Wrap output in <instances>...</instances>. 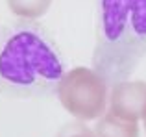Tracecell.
<instances>
[{
	"label": "cell",
	"mask_w": 146,
	"mask_h": 137,
	"mask_svg": "<svg viewBox=\"0 0 146 137\" xmlns=\"http://www.w3.org/2000/svg\"><path fill=\"white\" fill-rule=\"evenodd\" d=\"M146 56V0H96L93 68L107 85L126 82Z\"/></svg>",
	"instance_id": "7a4b0ae2"
},
{
	"label": "cell",
	"mask_w": 146,
	"mask_h": 137,
	"mask_svg": "<svg viewBox=\"0 0 146 137\" xmlns=\"http://www.w3.org/2000/svg\"><path fill=\"white\" fill-rule=\"evenodd\" d=\"M109 111L124 120L146 119V83L118 82L109 94Z\"/></svg>",
	"instance_id": "277c9868"
},
{
	"label": "cell",
	"mask_w": 146,
	"mask_h": 137,
	"mask_svg": "<svg viewBox=\"0 0 146 137\" xmlns=\"http://www.w3.org/2000/svg\"><path fill=\"white\" fill-rule=\"evenodd\" d=\"M67 61L57 43L30 19L0 26V93L11 98L46 96L57 91Z\"/></svg>",
	"instance_id": "6da1fadb"
},
{
	"label": "cell",
	"mask_w": 146,
	"mask_h": 137,
	"mask_svg": "<svg viewBox=\"0 0 146 137\" xmlns=\"http://www.w3.org/2000/svg\"><path fill=\"white\" fill-rule=\"evenodd\" d=\"M57 137H96V135L82 122H68L61 128Z\"/></svg>",
	"instance_id": "52a82bcc"
},
{
	"label": "cell",
	"mask_w": 146,
	"mask_h": 137,
	"mask_svg": "<svg viewBox=\"0 0 146 137\" xmlns=\"http://www.w3.org/2000/svg\"><path fill=\"white\" fill-rule=\"evenodd\" d=\"M13 13H17L21 19H37L46 13L52 0H7Z\"/></svg>",
	"instance_id": "8992f818"
},
{
	"label": "cell",
	"mask_w": 146,
	"mask_h": 137,
	"mask_svg": "<svg viewBox=\"0 0 146 137\" xmlns=\"http://www.w3.org/2000/svg\"><path fill=\"white\" fill-rule=\"evenodd\" d=\"M96 137H139V126L133 120H124L113 113H104L94 126Z\"/></svg>",
	"instance_id": "5b68a950"
},
{
	"label": "cell",
	"mask_w": 146,
	"mask_h": 137,
	"mask_svg": "<svg viewBox=\"0 0 146 137\" xmlns=\"http://www.w3.org/2000/svg\"><path fill=\"white\" fill-rule=\"evenodd\" d=\"M144 126H146V119H144Z\"/></svg>",
	"instance_id": "ba28073f"
},
{
	"label": "cell",
	"mask_w": 146,
	"mask_h": 137,
	"mask_svg": "<svg viewBox=\"0 0 146 137\" xmlns=\"http://www.w3.org/2000/svg\"><path fill=\"white\" fill-rule=\"evenodd\" d=\"M63 108L80 120H93L106 113L107 83L94 68L76 67L65 72L57 85Z\"/></svg>",
	"instance_id": "3957f363"
}]
</instances>
